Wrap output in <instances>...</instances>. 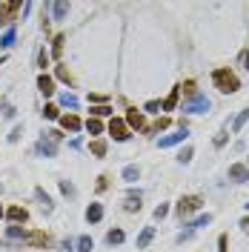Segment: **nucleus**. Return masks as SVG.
Instances as JSON below:
<instances>
[{"mask_svg": "<svg viewBox=\"0 0 249 252\" xmlns=\"http://www.w3.org/2000/svg\"><path fill=\"white\" fill-rule=\"evenodd\" d=\"M212 84L218 86V92H223V95H235L238 89H241V81H238V75H235L232 69H215L212 72Z\"/></svg>", "mask_w": 249, "mask_h": 252, "instance_id": "f257e3e1", "label": "nucleus"}, {"mask_svg": "<svg viewBox=\"0 0 249 252\" xmlns=\"http://www.w3.org/2000/svg\"><path fill=\"white\" fill-rule=\"evenodd\" d=\"M200 206H203V198L200 195H183L181 201H178V206H175V212H178V218H189L192 212H198Z\"/></svg>", "mask_w": 249, "mask_h": 252, "instance_id": "f03ea898", "label": "nucleus"}, {"mask_svg": "<svg viewBox=\"0 0 249 252\" xmlns=\"http://www.w3.org/2000/svg\"><path fill=\"white\" fill-rule=\"evenodd\" d=\"M60 138H63V132L60 129H52V132H46V138L37 143V152L43 155V158H55V152H57V143H60Z\"/></svg>", "mask_w": 249, "mask_h": 252, "instance_id": "7ed1b4c3", "label": "nucleus"}, {"mask_svg": "<svg viewBox=\"0 0 249 252\" xmlns=\"http://www.w3.org/2000/svg\"><path fill=\"white\" fill-rule=\"evenodd\" d=\"M109 135H112L115 140H120V143H123V140H129V138H132V129L126 126V120L112 118V120H109Z\"/></svg>", "mask_w": 249, "mask_h": 252, "instance_id": "20e7f679", "label": "nucleus"}, {"mask_svg": "<svg viewBox=\"0 0 249 252\" xmlns=\"http://www.w3.org/2000/svg\"><path fill=\"white\" fill-rule=\"evenodd\" d=\"M209 109H212V103L206 101V95H200V92L189 103H183V112H189V115H200V112H209Z\"/></svg>", "mask_w": 249, "mask_h": 252, "instance_id": "39448f33", "label": "nucleus"}, {"mask_svg": "<svg viewBox=\"0 0 249 252\" xmlns=\"http://www.w3.org/2000/svg\"><path fill=\"white\" fill-rule=\"evenodd\" d=\"M186 138H189V129H186V126H181L175 135H166V138H161L158 143H161V149H169V146H178V143H183Z\"/></svg>", "mask_w": 249, "mask_h": 252, "instance_id": "423d86ee", "label": "nucleus"}, {"mask_svg": "<svg viewBox=\"0 0 249 252\" xmlns=\"http://www.w3.org/2000/svg\"><path fill=\"white\" fill-rule=\"evenodd\" d=\"M20 9H23V3H20V0H15V3H3V6H0V26L12 23V17H15Z\"/></svg>", "mask_w": 249, "mask_h": 252, "instance_id": "0eeeda50", "label": "nucleus"}, {"mask_svg": "<svg viewBox=\"0 0 249 252\" xmlns=\"http://www.w3.org/2000/svg\"><path fill=\"white\" fill-rule=\"evenodd\" d=\"M229 181H235V184H247L249 181V167L247 164H232V167H229Z\"/></svg>", "mask_w": 249, "mask_h": 252, "instance_id": "6e6552de", "label": "nucleus"}, {"mask_svg": "<svg viewBox=\"0 0 249 252\" xmlns=\"http://www.w3.org/2000/svg\"><path fill=\"white\" fill-rule=\"evenodd\" d=\"M60 129H66V132H81L83 129V120L78 118V115H60Z\"/></svg>", "mask_w": 249, "mask_h": 252, "instance_id": "1a4fd4ad", "label": "nucleus"}, {"mask_svg": "<svg viewBox=\"0 0 249 252\" xmlns=\"http://www.w3.org/2000/svg\"><path fill=\"white\" fill-rule=\"evenodd\" d=\"M126 126H129V129H146L143 112H138V109H129V112H126Z\"/></svg>", "mask_w": 249, "mask_h": 252, "instance_id": "9d476101", "label": "nucleus"}, {"mask_svg": "<svg viewBox=\"0 0 249 252\" xmlns=\"http://www.w3.org/2000/svg\"><path fill=\"white\" fill-rule=\"evenodd\" d=\"M140 198H143L140 189H129V192H126V203H123V209H126V212H138V209H140Z\"/></svg>", "mask_w": 249, "mask_h": 252, "instance_id": "9b49d317", "label": "nucleus"}, {"mask_svg": "<svg viewBox=\"0 0 249 252\" xmlns=\"http://www.w3.org/2000/svg\"><path fill=\"white\" fill-rule=\"evenodd\" d=\"M69 9H72V6H69L66 0H57V3H52V6H49L52 20H63V17L69 15Z\"/></svg>", "mask_w": 249, "mask_h": 252, "instance_id": "f8f14e48", "label": "nucleus"}, {"mask_svg": "<svg viewBox=\"0 0 249 252\" xmlns=\"http://www.w3.org/2000/svg\"><path fill=\"white\" fill-rule=\"evenodd\" d=\"M37 89H40L43 98H52V95H55V81H52L49 75H40V78H37Z\"/></svg>", "mask_w": 249, "mask_h": 252, "instance_id": "ddd939ff", "label": "nucleus"}, {"mask_svg": "<svg viewBox=\"0 0 249 252\" xmlns=\"http://www.w3.org/2000/svg\"><path fill=\"white\" fill-rule=\"evenodd\" d=\"M100 218H103V206L100 203H89L86 206V221L89 224H100Z\"/></svg>", "mask_w": 249, "mask_h": 252, "instance_id": "4468645a", "label": "nucleus"}, {"mask_svg": "<svg viewBox=\"0 0 249 252\" xmlns=\"http://www.w3.org/2000/svg\"><path fill=\"white\" fill-rule=\"evenodd\" d=\"M15 40H17V29H15V26H9V29L3 32V37H0V49H12V46H15Z\"/></svg>", "mask_w": 249, "mask_h": 252, "instance_id": "2eb2a0df", "label": "nucleus"}, {"mask_svg": "<svg viewBox=\"0 0 249 252\" xmlns=\"http://www.w3.org/2000/svg\"><path fill=\"white\" fill-rule=\"evenodd\" d=\"M6 218L12 221V224H20V221L29 218V212H26L23 206H12V209H6Z\"/></svg>", "mask_w": 249, "mask_h": 252, "instance_id": "dca6fc26", "label": "nucleus"}, {"mask_svg": "<svg viewBox=\"0 0 249 252\" xmlns=\"http://www.w3.org/2000/svg\"><path fill=\"white\" fill-rule=\"evenodd\" d=\"M152 238H155V226H143V232L138 235V250H146L152 244Z\"/></svg>", "mask_w": 249, "mask_h": 252, "instance_id": "f3484780", "label": "nucleus"}, {"mask_svg": "<svg viewBox=\"0 0 249 252\" xmlns=\"http://www.w3.org/2000/svg\"><path fill=\"white\" fill-rule=\"evenodd\" d=\"M29 232L23 229V226H17V224H12V226H6V241H20V238H26Z\"/></svg>", "mask_w": 249, "mask_h": 252, "instance_id": "a211bd4d", "label": "nucleus"}, {"mask_svg": "<svg viewBox=\"0 0 249 252\" xmlns=\"http://www.w3.org/2000/svg\"><path fill=\"white\" fill-rule=\"evenodd\" d=\"M138 178H140V169L135 167V164H129V167H123V181H126V184H135Z\"/></svg>", "mask_w": 249, "mask_h": 252, "instance_id": "6ab92c4d", "label": "nucleus"}, {"mask_svg": "<svg viewBox=\"0 0 249 252\" xmlns=\"http://www.w3.org/2000/svg\"><path fill=\"white\" fill-rule=\"evenodd\" d=\"M112 112H115V109H112V106H106V103H98V106H92V118H95V120H98V118H109Z\"/></svg>", "mask_w": 249, "mask_h": 252, "instance_id": "aec40b11", "label": "nucleus"}, {"mask_svg": "<svg viewBox=\"0 0 249 252\" xmlns=\"http://www.w3.org/2000/svg\"><path fill=\"white\" fill-rule=\"evenodd\" d=\"M123 229H109V232H106V244H109V247H117V244H123Z\"/></svg>", "mask_w": 249, "mask_h": 252, "instance_id": "412c9836", "label": "nucleus"}, {"mask_svg": "<svg viewBox=\"0 0 249 252\" xmlns=\"http://www.w3.org/2000/svg\"><path fill=\"white\" fill-rule=\"evenodd\" d=\"M178 98H181V86H175V89H172V95L164 101V109H166V112H172V109L178 106Z\"/></svg>", "mask_w": 249, "mask_h": 252, "instance_id": "4be33fe9", "label": "nucleus"}, {"mask_svg": "<svg viewBox=\"0 0 249 252\" xmlns=\"http://www.w3.org/2000/svg\"><path fill=\"white\" fill-rule=\"evenodd\" d=\"M75 247H78L75 252H92V247H95V241H92L89 235H81V238H78V244H75Z\"/></svg>", "mask_w": 249, "mask_h": 252, "instance_id": "5701e85b", "label": "nucleus"}, {"mask_svg": "<svg viewBox=\"0 0 249 252\" xmlns=\"http://www.w3.org/2000/svg\"><path fill=\"white\" fill-rule=\"evenodd\" d=\"M209 224H212V215H209V212H203V215H198V218L189 224V229H200V226H209Z\"/></svg>", "mask_w": 249, "mask_h": 252, "instance_id": "b1692460", "label": "nucleus"}, {"mask_svg": "<svg viewBox=\"0 0 249 252\" xmlns=\"http://www.w3.org/2000/svg\"><path fill=\"white\" fill-rule=\"evenodd\" d=\"M103 129H106V126H103L100 120H95V118L86 120V132H89V135H103Z\"/></svg>", "mask_w": 249, "mask_h": 252, "instance_id": "393cba45", "label": "nucleus"}, {"mask_svg": "<svg viewBox=\"0 0 249 252\" xmlns=\"http://www.w3.org/2000/svg\"><path fill=\"white\" fill-rule=\"evenodd\" d=\"M34 198H37V201L43 203V209H46V212H52V198L46 195V192H43V189H40V186L34 189Z\"/></svg>", "mask_w": 249, "mask_h": 252, "instance_id": "a878e982", "label": "nucleus"}, {"mask_svg": "<svg viewBox=\"0 0 249 252\" xmlns=\"http://www.w3.org/2000/svg\"><path fill=\"white\" fill-rule=\"evenodd\" d=\"M60 106H66V109H78V98H75L72 92H63V95H60Z\"/></svg>", "mask_w": 249, "mask_h": 252, "instance_id": "bb28decb", "label": "nucleus"}, {"mask_svg": "<svg viewBox=\"0 0 249 252\" xmlns=\"http://www.w3.org/2000/svg\"><path fill=\"white\" fill-rule=\"evenodd\" d=\"M26 241H29V244H40V247H43V244H49V235H46V232H29V235H26Z\"/></svg>", "mask_w": 249, "mask_h": 252, "instance_id": "cd10ccee", "label": "nucleus"}, {"mask_svg": "<svg viewBox=\"0 0 249 252\" xmlns=\"http://www.w3.org/2000/svg\"><path fill=\"white\" fill-rule=\"evenodd\" d=\"M247 120H249V109H244L238 118H235V123H232V132H241L244 126H247Z\"/></svg>", "mask_w": 249, "mask_h": 252, "instance_id": "c85d7f7f", "label": "nucleus"}, {"mask_svg": "<svg viewBox=\"0 0 249 252\" xmlns=\"http://www.w3.org/2000/svg\"><path fill=\"white\" fill-rule=\"evenodd\" d=\"M89 149H92L95 158H103V155H106V140H92V146H89Z\"/></svg>", "mask_w": 249, "mask_h": 252, "instance_id": "c756f323", "label": "nucleus"}, {"mask_svg": "<svg viewBox=\"0 0 249 252\" xmlns=\"http://www.w3.org/2000/svg\"><path fill=\"white\" fill-rule=\"evenodd\" d=\"M46 66H49V55H46V49H37V69H43V75H46Z\"/></svg>", "mask_w": 249, "mask_h": 252, "instance_id": "7c9ffc66", "label": "nucleus"}, {"mask_svg": "<svg viewBox=\"0 0 249 252\" xmlns=\"http://www.w3.org/2000/svg\"><path fill=\"white\" fill-rule=\"evenodd\" d=\"M43 118H49V120H60V112H57V106L46 103V109H43Z\"/></svg>", "mask_w": 249, "mask_h": 252, "instance_id": "2f4dec72", "label": "nucleus"}, {"mask_svg": "<svg viewBox=\"0 0 249 252\" xmlns=\"http://www.w3.org/2000/svg\"><path fill=\"white\" fill-rule=\"evenodd\" d=\"M192 155H195L192 146H183V149L178 152V161H181V164H189V161H192Z\"/></svg>", "mask_w": 249, "mask_h": 252, "instance_id": "473e14b6", "label": "nucleus"}, {"mask_svg": "<svg viewBox=\"0 0 249 252\" xmlns=\"http://www.w3.org/2000/svg\"><path fill=\"white\" fill-rule=\"evenodd\" d=\"M60 52H63V34H57V37H55V43H52V55H55V57H57Z\"/></svg>", "mask_w": 249, "mask_h": 252, "instance_id": "72a5a7b5", "label": "nucleus"}, {"mask_svg": "<svg viewBox=\"0 0 249 252\" xmlns=\"http://www.w3.org/2000/svg\"><path fill=\"white\" fill-rule=\"evenodd\" d=\"M181 92H186L189 98H195V95H198V89H195V81H186V84L181 86Z\"/></svg>", "mask_w": 249, "mask_h": 252, "instance_id": "f704fd0d", "label": "nucleus"}, {"mask_svg": "<svg viewBox=\"0 0 249 252\" xmlns=\"http://www.w3.org/2000/svg\"><path fill=\"white\" fill-rule=\"evenodd\" d=\"M169 215V203H161V206H155V221H161Z\"/></svg>", "mask_w": 249, "mask_h": 252, "instance_id": "c9c22d12", "label": "nucleus"}, {"mask_svg": "<svg viewBox=\"0 0 249 252\" xmlns=\"http://www.w3.org/2000/svg\"><path fill=\"white\" fill-rule=\"evenodd\" d=\"M166 126H169V120H166V118H161L158 123H152L149 129H146V132H161V129H166Z\"/></svg>", "mask_w": 249, "mask_h": 252, "instance_id": "e433bc0d", "label": "nucleus"}, {"mask_svg": "<svg viewBox=\"0 0 249 252\" xmlns=\"http://www.w3.org/2000/svg\"><path fill=\"white\" fill-rule=\"evenodd\" d=\"M57 78H60L63 84H72V75H69V69H66V66H57Z\"/></svg>", "mask_w": 249, "mask_h": 252, "instance_id": "4c0bfd02", "label": "nucleus"}, {"mask_svg": "<svg viewBox=\"0 0 249 252\" xmlns=\"http://www.w3.org/2000/svg\"><path fill=\"white\" fill-rule=\"evenodd\" d=\"M218 252H229V238H226V235L218 238Z\"/></svg>", "mask_w": 249, "mask_h": 252, "instance_id": "58836bf2", "label": "nucleus"}, {"mask_svg": "<svg viewBox=\"0 0 249 252\" xmlns=\"http://www.w3.org/2000/svg\"><path fill=\"white\" fill-rule=\"evenodd\" d=\"M60 192H63V195H69V198H72V195H75V186L69 184V181H60Z\"/></svg>", "mask_w": 249, "mask_h": 252, "instance_id": "ea45409f", "label": "nucleus"}, {"mask_svg": "<svg viewBox=\"0 0 249 252\" xmlns=\"http://www.w3.org/2000/svg\"><path fill=\"white\" fill-rule=\"evenodd\" d=\"M20 135H23V126H15L12 135H9V143H17V140H20Z\"/></svg>", "mask_w": 249, "mask_h": 252, "instance_id": "a19ab883", "label": "nucleus"}, {"mask_svg": "<svg viewBox=\"0 0 249 252\" xmlns=\"http://www.w3.org/2000/svg\"><path fill=\"white\" fill-rule=\"evenodd\" d=\"M161 109V101H149V103H143V112H158Z\"/></svg>", "mask_w": 249, "mask_h": 252, "instance_id": "79ce46f5", "label": "nucleus"}, {"mask_svg": "<svg viewBox=\"0 0 249 252\" xmlns=\"http://www.w3.org/2000/svg\"><path fill=\"white\" fill-rule=\"evenodd\" d=\"M223 143H226V132H218V135H215V146H218V149H221Z\"/></svg>", "mask_w": 249, "mask_h": 252, "instance_id": "37998d69", "label": "nucleus"}, {"mask_svg": "<svg viewBox=\"0 0 249 252\" xmlns=\"http://www.w3.org/2000/svg\"><path fill=\"white\" fill-rule=\"evenodd\" d=\"M106 181H109V178H106V175H100V178H98V189H100V192H103V189H106Z\"/></svg>", "mask_w": 249, "mask_h": 252, "instance_id": "c03bdc74", "label": "nucleus"}, {"mask_svg": "<svg viewBox=\"0 0 249 252\" xmlns=\"http://www.w3.org/2000/svg\"><path fill=\"white\" fill-rule=\"evenodd\" d=\"M241 229L249 235V215H247V218H241Z\"/></svg>", "mask_w": 249, "mask_h": 252, "instance_id": "a18cd8bd", "label": "nucleus"}, {"mask_svg": "<svg viewBox=\"0 0 249 252\" xmlns=\"http://www.w3.org/2000/svg\"><path fill=\"white\" fill-rule=\"evenodd\" d=\"M244 63H247V69H249V52H247V55H244Z\"/></svg>", "mask_w": 249, "mask_h": 252, "instance_id": "49530a36", "label": "nucleus"}, {"mask_svg": "<svg viewBox=\"0 0 249 252\" xmlns=\"http://www.w3.org/2000/svg\"><path fill=\"white\" fill-rule=\"evenodd\" d=\"M0 63H3V55H0Z\"/></svg>", "mask_w": 249, "mask_h": 252, "instance_id": "de8ad7c7", "label": "nucleus"}, {"mask_svg": "<svg viewBox=\"0 0 249 252\" xmlns=\"http://www.w3.org/2000/svg\"><path fill=\"white\" fill-rule=\"evenodd\" d=\"M0 215H3V206H0Z\"/></svg>", "mask_w": 249, "mask_h": 252, "instance_id": "09e8293b", "label": "nucleus"}, {"mask_svg": "<svg viewBox=\"0 0 249 252\" xmlns=\"http://www.w3.org/2000/svg\"><path fill=\"white\" fill-rule=\"evenodd\" d=\"M247 209H249V203H247Z\"/></svg>", "mask_w": 249, "mask_h": 252, "instance_id": "8fccbe9b", "label": "nucleus"}]
</instances>
